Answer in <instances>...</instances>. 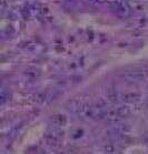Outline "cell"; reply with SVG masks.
<instances>
[{"label":"cell","instance_id":"cell-1","mask_svg":"<svg viewBox=\"0 0 148 154\" xmlns=\"http://www.w3.org/2000/svg\"><path fill=\"white\" fill-rule=\"evenodd\" d=\"M111 8H113L114 12L117 16H119V17H128L131 14L130 8L128 7L126 4H123V2H120V4H114Z\"/></svg>","mask_w":148,"mask_h":154},{"label":"cell","instance_id":"cell-2","mask_svg":"<svg viewBox=\"0 0 148 154\" xmlns=\"http://www.w3.org/2000/svg\"><path fill=\"white\" fill-rule=\"evenodd\" d=\"M105 0H90V2H94V4H97V5H100L102 4Z\"/></svg>","mask_w":148,"mask_h":154}]
</instances>
